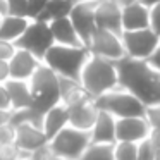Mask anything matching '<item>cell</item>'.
Segmentation results:
<instances>
[{
    "instance_id": "cell-1",
    "label": "cell",
    "mask_w": 160,
    "mask_h": 160,
    "mask_svg": "<svg viewBox=\"0 0 160 160\" xmlns=\"http://www.w3.org/2000/svg\"><path fill=\"white\" fill-rule=\"evenodd\" d=\"M117 67L119 86L132 93L146 107L160 105V72L155 71L145 59L121 57L114 60Z\"/></svg>"
},
{
    "instance_id": "cell-2",
    "label": "cell",
    "mask_w": 160,
    "mask_h": 160,
    "mask_svg": "<svg viewBox=\"0 0 160 160\" xmlns=\"http://www.w3.org/2000/svg\"><path fill=\"white\" fill-rule=\"evenodd\" d=\"M79 83L83 84L84 91L91 98H97L105 91L117 88L119 81L115 62L90 53V57L86 59L83 69H81Z\"/></svg>"
},
{
    "instance_id": "cell-3",
    "label": "cell",
    "mask_w": 160,
    "mask_h": 160,
    "mask_svg": "<svg viewBox=\"0 0 160 160\" xmlns=\"http://www.w3.org/2000/svg\"><path fill=\"white\" fill-rule=\"evenodd\" d=\"M88 57H90V50L84 45L74 47L53 43L47 50L45 57H43V64H47L57 76L79 79L81 69Z\"/></svg>"
},
{
    "instance_id": "cell-4",
    "label": "cell",
    "mask_w": 160,
    "mask_h": 160,
    "mask_svg": "<svg viewBox=\"0 0 160 160\" xmlns=\"http://www.w3.org/2000/svg\"><path fill=\"white\" fill-rule=\"evenodd\" d=\"M29 88H31V108L40 114H45L50 107L60 103L59 91V76L50 69L47 64H40L38 69L29 78Z\"/></svg>"
},
{
    "instance_id": "cell-5",
    "label": "cell",
    "mask_w": 160,
    "mask_h": 160,
    "mask_svg": "<svg viewBox=\"0 0 160 160\" xmlns=\"http://www.w3.org/2000/svg\"><path fill=\"white\" fill-rule=\"evenodd\" d=\"M95 103L100 110L108 112L115 119L146 115V105H143L141 100H138L132 93L121 86L102 93L100 97L95 98Z\"/></svg>"
},
{
    "instance_id": "cell-6",
    "label": "cell",
    "mask_w": 160,
    "mask_h": 160,
    "mask_svg": "<svg viewBox=\"0 0 160 160\" xmlns=\"http://www.w3.org/2000/svg\"><path fill=\"white\" fill-rule=\"evenodd\" d=\"M91 136L90 131L84 129H78L67 124L66 128H62L57 134H53L48 139V146L53 152L55 158H81L86 150V146L90 145Z\"/></svg>"
},
{
    "instance_id": "cell-7",
    "label": "cell",
    "mask_w": 160,
    "mask_h": 160,
    "mask_svg": "<svg viewBox=\"0 0 160 160\" xmlns=\"http://www.w3.org/2000/svg\"><path fill=\"white\" fill-rule=\"evenodd\" d=\"M14 45L18 48L28 50L29 53H33L36 59H40L43 62L47 50L53 45V36L48 22L42 21V19H29L26 29L14 42Z\"/></svg>"
},
{
    "instance_id": "cell-8",
    "label": "cell",
    "mask_w": 160,
    "mask_h": 160,
    "mask_svg": "<svg viewBox=\"0 0 160 160\" xmlns=\"http://www.w3.org/2000/svg\"><path fill=\"white\" fill-rule=\"evenodd\" d=\"M124 55L132 59H146L160 43V35L152 28L141 29H124L121 33Z\"/></svg>"
},
{
    "instance_id": "cell-9",
    "label": "cell",
    "mask_w": 160,
    "mask_h": 160,
    "mask_svg": "<svg viewBox=\"0 0 160 160\" xmlns=\"http://www.w3.org/2000/svg\"><path fill=\"white\" fill-rule=\"evenodd\" d=\"M97 2L98 0H78V2H74L72 9L69 12V19L84 47H88L91 35L97 29V24H95Z\"/></svg>"
},
{
    "instance_id": "cell-10",
    "label": "cell",
    "mask_w": 160,
    "mask_h": 160,
    "mask_svg": "<svg viewBox=\"0 0 160 160\" xmlns=\"http://www.w3.org/2000/svg\"><path fill=\"white\" fill-rule=\"evenodd\" d=\"M86 48L93 55L103 57L108 60H119L121 57H124V47H122L121 35H115V33L102 28H97L93 31Z\"/></svg>"
},
{
    "instance_id": "cell-11",
    "label": "cell",
    "mask_w": 160,
    "mask_h": 160,
    "mask_svg": "<svg viewBox=\"0 0 160 160\" xmlns=\"http://www.w3.org/2000/svg\"><path fill=\"white\" fill-rule=\"evenodd\" d=\"M97 28L121 35L122 33V5L117 0H98L95 7Z\"/></svg>"
},
{
    "instance_id": "cell-12",
    "label": "cell",
    "mask_w": 160,
    "mask_h": 160,
    "mask_svg": "<svg viewBox=\"0 0 160 160\" xmlns=\"http://www.w3.org/2000/svg\"><path fill=\"white\" fill-rule=\"evenodd\" d=\"M150 126L146 115L141 117H121L115 119V141H141L150 136Z\"/></svg>"
},
{
    "instance_id": "cell-13",
    "label": "cell",
    "mask_w": 160,
    "mask_h": 160,
    "mask_svg": "<svg viewBox=\"0 0 160 160\" xmlns=\"http://www.w3.org/2000/svg\"><path fill=\"white\" fill-rule=\"evenodd\" d=\"M66 107L67 112H69V126L90 131L98 115V107L95 103V98H91L88 95V97L81 98V100L74 102L71 105H66Z\"/></svg>"
},
{
    "instance_id": "cell-14",
    "label": "cell",
    "mask_w": 160,
    "mask_h": 160,
    "mask_svg": "<svg viewBox=\"0 0 160 160\" xmlns=\"http://www.w3.org/2000/svg\"><path fill=\"white\" fill-rule=\"evenodd\" d=\"M40 64H42V60L36 59L28 50L16 48V52L9 59V72H11V78H14V79L28 81L35 74V71L38 69Z\"/></svg>"
},
{
    "instance_id": "cell-15",
    "label": "cell",
    "mask_w": 160,
    "mask_h": 160,
    "mask_svg": "<svg viewBox=\"0 0 160 160\" xmlns=\"http://www.w3.org/2000/svg\"><path fill=\"white\" fill-rule=\"evenodd\" d=\"M47 141H48V139H47L45 132H43V129L38 128V126L28 124V122L16 126L14 145L18 146L21 152L28 153L29 158H31V152H33V150L38 148V146H42L43 143H47Z\"/></svg>"
},
{
    "instance_id": "cell-16",
    "label": "cell",
    "mask_w": 160,
    "mask_h": 160,
    "mask_svg": "<svg viewBox=\"0 0 160 160\" xmlns=\"http://www.w3.org/2000/svg\"><path fill=\"white\" fill-rule=\"evenodd\" d=\"M150 28V7L141 0L122 5V31Z\"/></svg>"
},
{
    "instance_id": "cell-17",
    "label": "cell",
    "mask_w": 160,
    "mask_h": 160,
    "mask_svg": "<svg viewBox=\"0 0 160 160\" xmlns=\"http://www.w3.org/2000/svg\"><path fill=\"white\" fill-rule=\"evenodd\" d=\"M91 141L115 143V117L98 108V115L90 129Z\"/></svg>"
},
{
    "instance_id": "cell-18",
    "label": "cell",
    "mask_w": 160,
    "mask_h": 160,
    "mask_svg": "<svg viewBox=\"0 0 160 160\" xmlns=\"http://www.w3.org/2000/svg\"><path fill=\"white\" fill-rule=\"evenodd\" d=\"M69 124V112L67 107L64 103H57L53 107H50L48 110L43 114V122H42V129L45 132L47 139H50L53 134L60 131L62 128Z\"/></svg>"
},
{
    "instance_id": "cell-19",
    "label": "cell",
    "mask_w": 160,
    "mask_h": 160,
    "mask_svg": "<svg viewBox=\"0 0 160 160\" xmlns=\"http://www.w3.org/2000/svg\"><path fill=\"white\" fill-rule=\"evenodd\" d=\"M48 26H50V31H52V36H53V43L74 45V47L83 45V42L79 40L76 29H74L72 22H71L69 16L67 18L52 19V21H48Z\"/></svg>"
},
{
    "instance_id": "cell-20",
    "label": "cell",
    "mask_w": 160,
    "mask_h": 160,
    "mask_svg": "<svg viewBox=\"0 0 160 160\" xmlns=\"http://www.w3.org/2000/svg\"><path fill=\"white\" fill-rule=\"evenodd\" d=\"M5 88L9 91V98H11V108H26L31 107V88H29V81L26 79H14V78H9L5 81Z\"/></svg>"
},
{
    "instance_id": "cell-21",
    "label": "cell",
    "mask_w": 160,
    "mask_h": 160,
    "mask_svg": "<svg viewBox=\"0 0 160 160\" xmlns=\"http://www.w3.org/2000/svg\"><path fill=\"white\" fill-rule=\"evenodd\" d=\"M29 22V18L26 16H12V14H4L0 19V38L16 42L21 36V33L26 29Z\"/></svg>"
},
{
    "instance_id": "cell-22",
    "label": "cell",
    "mask_w": 160,
    "mask_h": 160,
    "mask_svg": "<svg viewBox=\"0 0 160 160\" xmlns=\"http://www.w3.org/2000/svg\"><path fill=\"white\" fill-rule=\"evenodd\" d=\"M59 91H60V103L64 105H71L74 102L81 100V98L88 97L79 79H72V78L59 76Z\"/></svg>"
},
{
    "instance_id": "cell-23",
    "label": "cell",
    "mask_w": 160,
    "mask_h": 160,
    "mask_svg": "<svg viewBox=\"0 0 160 160\" xmlns=\"http://www.w3.org/2000/svg\"><path fill=\"white\" fill-rule=\"evenodd\" d=\"M72 5H74V0H47L45 7L42 9L38 18H35V19H42V21L48 22L52 19L67 18Z\"/></svg>"
},
{
    "instance_id": "cell-24",
    "label": "cell",
    "mask_w": 160,
    "mask_h": 160,
    "mask_svg": "<svg viewBox=\"0 0 160 160\" xmlns=\"http://www.w3.org/2000/svg\"><path fill=\"white\" fill-rule=\"evenodd\" d=\"M81 158L90 160H114V143L90 141Z\"/></svg>"
},
{
    "instance_id": "cell-25",
    "label": "cell",
    "mask_w": 160,
    "mask_h": 160,
    "mask_svg": "<svg viewBox=\"0 0 160 160\" xmlns=\"http://www.w3.org/2000/svg\"><path fill=\"white\" fill-rule=\"evenodd\" d=\"M114 160H138V143L134 141H115Z\"/></svg>"
},
{
    "instance_id": "cell-26",
    "label": "cell",
    "mask_w": 160,
    "mask_h": 160,
    "mask_svg": "<svg viewBox=\"0 0 160 160\" xmlns=\"http://www.w3.org/2000/svg\"><path fill=\"white\" fill-rule=\"evenodd\" d=\"M157 158V152L153 148L152 139L146 136L145 139L138 141V160H153Z\"/></svg>"
},
{
    "instance_id": "cell-27",
    "label": "cell",
    "mask_w": 160,
    "mask_h": 160,
    "mask_svg": "<svg viewBox=\"0 0 160 160\" xmlns=\"http://www.w3.org/2000/svg\"><path fill=\"white\" fill-rule=\"evenodd\" d=\"M4 2H5V14L26 16V12H28V0H4Z\"/></svg>"
},
{
    "instance_id": "cell-28",
    "label": "cell",
    "mask_w": 160,
    "mask_h": 160,
    "mask_svg": "<svg viewBox=\"0 0 160 160\" xmlns=\"http://www.w3.org/2000/svg\"><path fill=\"white\" fill-rule=\"evenodd\" d=\"M16 139V126H12L11 122L0 126V146L11 145Z\"/></svg>"
},
{
    "instance_id": "cell-29",
    "label": "cell",
    "mask_w": 160,
    "mask_h": 160,
    "mask_svg": "<svg viewBox=\"0 0 160 160\" xmlns=\"http://www.w3.org/2000/svg\"><path fill=\"white\" fill-rule=\"evenodd\" d=\"M146 119L153 131H160V105L146 107Z\"/></svg>"
},
{
    "instance_id": "cell-30",
    "label": "cell",
    "mask_w": 160,
    "mask_h": 160,
    "mask_svg": "<svg viewBox=\"0 0 160 160\" xmlns=\"http://www.w3.org/2000/svg\"><path fill=\"white\" fill-rule=\"evenodd\" d=\"M150 28L160 35V2L150 7Z\"/></svg>"
},
{
    "instance_id": "cell-31",
    "label": "cell",
    "mask_w": 160,
    "mask_h": 160,
    "mask_svg": "<svg viewBox=\"0 0 160 160\" xmlns=\"http://www.w3.org/2000/svg\"><path fill=\"white\" fill-rule=\"evenodd\" d=\"M16 48L18 47L14 45V42L0 38V60H9L12 57V53L16 52Z\"/></svg>"
},
{
    "instance_id": "cell-32",
    "label": "cell",
    "mask_w": 160,
    "mask_h": 160,
    "mask_svg": "<svg viewBox=\"0 0 160 160\" xmlns=\"http://www.w3.org/2000/svg\"><path fill=\"white\" fill-rule=\"evenodd\" d=\"M12 158H19V148L11 143V145H4L0 146V160H12Z\"/></svg>"
},
{
    "instance_id": "cell-33",
    "label": "cell",
    "mask_w": 160,
    "mask_h": 160,
    "mask_svg": "<svg viewBox=\"0 0 160 160\" xmlns=\"http://www.w3.org/2000/svg\"><path fill=\"white\" fill-rule=\"evenodd\" d=\"M45 4H47V0H28V12H26V16L29 19L38 18V14L45 7Z\"/></svg>"
},
{
    "instance_id": "cell-34",
    "label": "cell",
    "mask_w": 160,
    "mask_h": 160,
    "mask_svg": "<svg viewBox=\"0 0 160 160\" xmlns=\"http://www.w3.org/2000/svg\"><path fill=\"white\" fill-rule=\"evenodd\" d=\"M145 60H146V62H148L155 71H158V72H160V43L155 47V50H153V52L150 53V55L146 57Z\"/></svg>"
},
{
    "instance_id": "cell-35",
    "label": "cell",
    "mask_w": 160,
    "mask_h": 160,
    "mask_svg": "<svg viewBox=\"0 0 160 160\" xmlns=\"http://www.w3.org/2000/svg\"><path fill=\"white\" fill-rule=\"evenodd\" d=\"M0 108H11V98H9V91L4 83H0Z\"/></svg>"
},
{
    "instance_id": "cell-36",
    "label": "cell",
    "mask_w": 160,
    "mask_h": 160,
    "mask_svg": "<svg viewBox=\"0 0 160 160\" xmlns=\"http://www.w3.org/2000/svg\"><path fill=\"white\" fill-rule=\"evenodd\" d=\"M9 78H11V72H9V60H0V83H5Z\"/></svg>"
},
{
    "instance_id": "cell-37",
    "label": "cell",
    "mask_w": 160,
    "mask_h": 160,
    "mask_svg": "<svg viewBox=\"0 0 160 160\" xmlns=\"http://www.w3.org/2000/svg\"><path fill=\"white\" fill-rule=\"evenodd\" d=\"M11 108H0V126L11 122Z\"/></svg>"
},
{
    "instance_id": "cell-38",
    "label": "cell",
    "mask_w": 160,
    "mask_h": 160,
    "mask_svg": "<svg viewBox=\"0 0 160 160\" xmlns=\"http://www.w3.org/2000/svg\"><path fill=\"white\" fill-rule=\"evenodd\" d=\"M145 5H148V7H152V5H155L157 2H160V0H141Z\"/></svg>"
},
{
    "instance_id": "cell-39",
    "label": "cell",
    "mask_w": 160,
    "mask_h": 160,
    "mask_svg": "<svg viewBox=\"0 0 160 160\" xmlns=\"http://www.w3.org/2000/svg\"><path fill=\"white\" fill-rule=\"evenodd\" d=\"M0 11L5 14V2H4V0H0Z\"/></svg>"
},
{
    "instance_id": "cell-40",
    "label": "cell",
    "mask_w": 160,
    "mask_h": 160,
    "mask_svg": "<svg viewBox=\"0 0 160 160\" xmlns=\"http://www.w3.org/2000/svg\"><path fill=\"white\" fill-rule=\"evenodd\" d=\"M121 5H124V4H129V2H136V0H117Z\"/></svg>"
},
{
    "instance_id": "cell-41",
    "label": "cell",
    "mask_w": 160,
    "mask_h": 160,
    "mask_svg": "<svg viewBox=\"0 0 160 160\" xmlns=\"http://www.w3.org/2000/svg\"><path fill=\"white\" fill-rule=\"evenodd\" d=\"M2 16H4V12H2V11H0V19H2Z\"/></svg>"
},
{
    "instance_id": "cell-42",
    "label": "cell",
    "mask_w": 160,
    "mask_h": 160,
    "mask_svg": "<svg viewBox=\"0 0 160 160\" xmlns=\"http://www.w3.org/2000/svg\"><path fill=\"white\" fill-rule=\"evenodd\" d=\"M74 2H78V0H74Z\"/></svg>"
}]
</instances>
